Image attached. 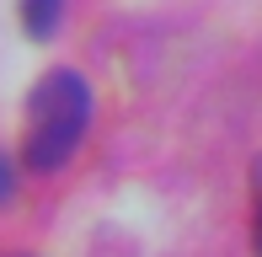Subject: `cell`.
Returning a JSON list of instances; mask_svg holds the SVG:
<instances>
[{
	"label": "cell",
	"mask_w": 262,
	"mask_h": 257,
	"mask_svg": "<svg viewBox=\"0 0 262 257\" xmlns=\"http://www.w3.org/2000/svg\"><path fill=\"white\" fill-rule=\"evenodd\" d=\"M91 118V91L75 70H49L38 91L27 97V134H21V161L32 172H59L75 156L80 134Z\"/></svg>",
	"instance_id": "obj_1"
},
{
	"label": "cell",
	"mask_w": 262,
	"mask_h": 257,
	"mask_svg": "<svg viewBox=\"0 0 262 257\" xmlns=\"http://www.w3.org/2000/svg\"><path fill=\"white\" fill-rule=\"evenodd\" d=\"M21 22H27L32 38H49L54 22H59V0H27V6H21Z\"/></svg>",
	"instance_id": "obj_2"
},
{
	"label": "cell",
	"mask_w": 262,
	"mask_h": 257,
	"mask_svg": "<svg viewBox=\"0 0 262 257\" xmlns=\"http://www.w3.org/2000/svg\"><path fill=\"white\" fill-rule=\"evenodd\" d=\"M11 193V166H6V156H0V198Z\"/></svg>",
	"instance_id": "obj_3"
},
{
	"label": "cell",
	"mask_w": 262,
	"mask_h": 257,
	"mask_svg": "<svg viewBox=\"0 0 262 257\" xmlns=\"http://www.w3.org/2000/svg\"><path fill=\"white\" fill-rule=\"evenodd\" d=\"M257 257H262V209H257Z\"/></svg>",
	"instance_id": "obj_4"
}]
</instances>
